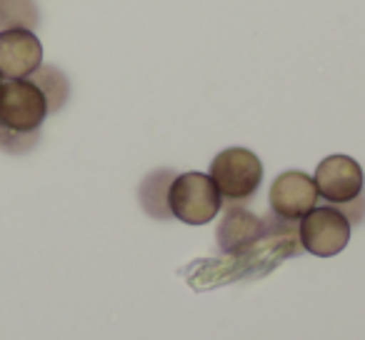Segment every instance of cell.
Masks as SVG:
<instances>
[{
    "label": "cell",
    "mask_w": 365,
    "mask_h": 340,
    "mask_svg": "<svg viewBox=\"0 0 365 340\" xmlns=\"http://www.w3.org/2000/svg\"><path fill=\"white\" fill-rule=\"evenodd\" d=\"M31 81L41 88V93L46 96L48 103V113H56L66 105L68 101V78L63 76L58 68L53 66H41L36 73L31 76Z\"/></svg>",
    "instance_id": "10"
},
{
    "label": "cell",
    "mask_w": 365,
    "mask_h": 340,
    "mask_svg": "<svg viewBox=\"0 0 365 340\" xmlns=\"http://www.w3.org/2000/svg\"><path fill=\"white\" fill-rule=\"evenodd\" d=\"M38 26V8L33 0H0V31H33Z\"/></svg>",
    "instance_id": "11"
},
{
    "label": "cell",
    "mask_w": 365,
    "mask_h": 340,
    "mask_svg": "<svg viewBox=\"0 0 365 340\" xmlns=\"http://www.w3.org/2000/svg\"><path fill=\"white\" fill-rule=\"evenodd\" d=\"M210 178L220 198L230 205L253 198L263 183V163L248 148H228L210 163Z\"/></svg>",
    "instance_id": "1"
},
{
    "label": "cell",
    "mask_w": 365,
    "mask_h": 340,
    "mask_svg": "<svg viewBox=\"0 0 365 340\" xmlns=\"http://www.w3.org/2000/svg\"><path fill=\"white\" fill-rule=\"evenodd\" d=\"M175 178V173L170 170H158V173L148 175L140 185V203L145 208V213H150L153 218H170V208H168V190Z\"/></svg>",
    "instance_id": "9"
},
{
    "label": "cell",
    "mask_w": 365,
    "mask_h": 340,
    "mask_svg": "<svg viewBox=\"0 0 365 340\" xmlns=\"http://www.w3.org/2000/svg\"><path fill=\"white\" fill-rule=\"evenodd\" d=\"M36 143H38V133H16L0 128V148L13 153V155H21V153L31 150Z\"/></svg>",
    "instance_id": "12"
},
{
    "label": "cell",
    "mask_w": 365,
    "mask_h": 340,
    "mask_svg": "<svg viewBox=\"0 0 365 340\" xmlns=\"http://www.w3.org/2000/svg\"><path fill=\"white\" fill-rule=\"evenodd\" d=\"M43 66V46L33 31H0V78L21 81Z\"/></svg>",
    "instance_id": "7"
},
{
    "label": "cell",
    "mask_w": 365,
    "mask_h": 340,
    "mask_svg": "<svg viewBox=\"0 0 365 340\" xmlns=\"http://www.w3.org/2000/svg\"><path fill=\"white\" fill-rule=\"evenodd\" d=\"M298 238L303 250L318 258H333L343 253L350 240V218L335 205H315L298 223Z\"/></svg>",
    "instance_id": "4"
},
{
    "label": "cell",
    "mask_w": 365,
    "mask_h": 340,
    "mask_svg": "<svg viewBox=\"0 0 365 340\" xmlns=\"http://www.w3.org/2000/svg\"><path fill=\"white\" fill-rule=\"evenodd\" d=\"M270 210L283 223H300L318 203V188L303 170L280 173L270 185Z\"/></svg>",
    "instance_id": "6"
},
{
    "label": "cell",
    "mask_w": 365,
    "mask_h": 340,
    "mask_svg": "<svg viewBox=\"0 0 365 340\" xmlns=\"http://www.w3.org/2000/svg\"><path fill=\"white\" fill-rule=\"evenodd\" d=\"M313 183L318 188V198L340 208L363 195V168L350 155H328L315 170Z\"/></svg>",
    "instance_id": "5"
},
{
    "label": "cell",
    "mask_w": 365,
    "mask_h": 340,
    "mask_svg": "<svg viewBox=\"0 0 365 340\" xmlns=\"http://www.w3.org/2000/svg\"><path fill=\"white\" fill-rule=\"evenodd\" d=\"M270 230L268 223L255 218L253 213L243 210L240 205H230L223 215V223L218 228V245L223 253H243L245 248L255 245Z\"/></svg>",
    "instance_id": "8"
},
{
    "label": "cell",
    "mask_w": 365,
    "mask_h": 340,
    "mask_svg": "<svg viewBox=\"0 0 365 340\" xmlns=\"http://www.w3.org/2000/svg\"><path fill=\"white\" fill-rule=\"evenodd\" d=\"M48 115V103L31 78L0 83V128L38 133Z\"/></svg>",
    "instance_id": "3"
},
{
    "label": "cell",
    "mask_w": 365,
    "mask_h": 340,
    "mask_svg": "<svg viewBox=\"0 0 365 340\" xmlns=\"http://www.w3.org/2000/svg\"><path fill=\"white\" fill-rule=\"evenodd\" d=\"M168 208L170 215L180 223L205 225L220 213L223 198L215 188L213 178L205 173H180L173 178L168 190Z\"/></svg>",
    "instance_id": "2"
},
{
    "label": "cell",
    "mask_w": 365,
    "mask_h": 340,
    "mask_svg": "<svg viewBox=\"0 0 365 340\" xmlns=\"http://www.w3.org/2000/svg\"><path fill=\"white\" fill-rule=\"evenodd\" d=\"M0 83H3V78H0Z\"/></svg>",
    "instance_id": "13"
}]
</instances>
